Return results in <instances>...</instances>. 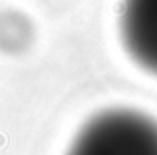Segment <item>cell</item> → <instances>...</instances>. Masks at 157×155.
Wrapping results in <instances>:
<instances>
[{
	"mask_svg": "<svg viewBox=\"0 0 157 155\" xmlns=\"http://www.w3.org/2000/svg\"><path fill=\"white\" fill-rule=\"evenodd\" d=\"M119 34L127 56L157 76V0H123Z\"/></svg>",
	"mask_w": 157,
	"mask_h": 155,
	"instance_id": "cell-2",
	"label": "cell"
},
{
	"mask_svg": "<svg viewBox=\"0 0 157 155\" xmlns=\"http://www.w3.org/2000/svg\"><path fill=\"white\" fill-rule=\"evenodd\" d=\"M66 155H157V121L131 108H111L90 117Z\"/></svg>",
	"mask_w": 157,
	"mask_h": 155,
	"instance_id": "cell-1",
	"label": "cell"
}]
</instances>
